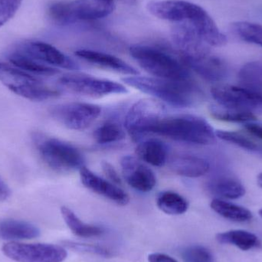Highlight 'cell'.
<instances>
[{
  "label": "cell",
  "instance_id": "cell-22",
  "mask_svg": "<svg viewBox=\"0 0 262 262\" xmlns=\"http://www.w3.org/2000/svg\"><path fill=\"white\" fill-rule=\"evenodd\" d=\"M207 189L211 194L223 199L236 200L246 194L243 185L231 177H220L207 183Z\"/></svg>",
  "mask_w": 262,
  "mask_h": 262
},
{
  "label": "cell",
  "instance_id": "cell-12",
  "mask_svg": "<svg viewBox=\"0 0 262 262\" xmlns=\"http://www.w3.org/2000/svg\"><path fill=\"white\" fill-rule=\"evenodd\" d=\"M147 9L157 18L175 23H187L191 26L198 24L207 13L201 6L184 0L151 2Z\"/></svg>",
  "mask_w": 262,
  "mask_h": 262
},
{
  "label": "cell",
  "instance_id": "cell-35",
  "mask_svg": "<svg viewBox=\"0 0 262 262\" xmlns=\"http://www.w3.org/2000/svg\"><path fill=\"white\" fill-rule=\"evenodd\" d=\"M245 128L249 134L262 140V124H258V123L256 124L253 122L246 123L245 124Z\"/></svg>",
  "mask_w": 262,
  "mask_h": 262
},
{
  "label": "cell",
  "instance_id": "cell-32",
  "mask_svg": "<svg viewBox=\"0 0 262 262\" xmlns=\"http://www.w3.org/2000/svg\"><path fill=\"white\" fill-rule=\"evenodd\" d=\"M64 246L83 253L91 254V255H98L104 258L112 257L113 253L109 249L102 246H94V245L83 244V243H74V242L67 241L64 243Z\"/></svg>",
  "mask_w": 262,
  "mask_h": 262
},
{
  "label": "cell",
  "instance_id": "cell-3",
  "mask_svg": "<svg viewBox=\"0 0 262 262\" xmlns=\"http://www.w3.org/2000/svg\"><path fill=\"white\" fill-rule=\"evenodd\" d=\"M130 53L142 69L156 78L175 81L191 80L190 70L184 63L163 49L136 45L131 46Z\"/></svg>",
  "mask_w": 262,
  "mask_h": 262
},
{
  "label": "cell",
  "instance_id": "cell-13",
  "mask_svg": "<svg viewBox=\"0 0 262 262\" xmlns=\"http://www.w3.org/2000/svg\"><path fill=\"white\" fill-rule=\"evenodd\" d=\"M101 113L100 106L90 103H66L50 109L51 115L55 121L73 130H85L96 121Z\"/></svg>",
  "mask_w": 262,
  "mask_h": 262
},
{
  "label": "cell",
  "instance_id": "cell-18",
  "mask_svg": "<svg viewBox=\"0 0 262 262\" xmlns=\"http://www.w3.org/2000/svg\"><path fill=\"white\" fill-rule=\"evenodd\" d=\"M170 169L177 175L189 178L203 177L209 172V162L196 156L180 154L172 157Z\"/></svg>",
  "mask_w": 262,
  "mask_h": 262
},
{
  "label": "cell",
  "instance_id": "cell-15",
  "mask_svg": "<svg viewBox=\"0 0 262 262\" xmlns=\"http://www.w3.org/2000/svg\"><path fill=\"white\" fill-rule=\"evenodd\" d=\"M123 176L127 184L141 192H150L157 184L152 169L132 156H125L121 160Z\"/></svg>",
  "mask_w": 262,
  "mask_h": 262
},
{
  "label": "cell",
  "instance_id": "cell-16",
  "mask_svg": "<svg viewBox=\"0 0 262 262\" xmlns=\"http://www.w3.org/2000/svg\"><path fill=\"white\" fill-rule=\"evenodd\" d=\"M79 172L81 183L92 192L120 206L128 204L130 202L129 195L118 185L101 178L85 166L81 168Z\"/></svg>",
  "mask_w": 262,
  "mask_h": 262
},
{
  "label": "cell",
  "instance_id": "cell-7",
  "mask_svg": "<svg viewBox=\"0 0 262 262\" xmlns=\"http://www.w3.org/2000/svg\"><path fill=\"white\" fill-rule=\"evenodd\" d=\"M0 81L15 95L30 101H46L60 95L58 91L47 87L30 74L1 61Z\"/></svg>",
  "mask_w": 262,
  "mask_h": 262
},
{
  "label": "cell",
  "instance_id": "cell-14",
  "mask_svg": "<svg viewBox=\"0 0 262 262\" xmlns=\"http://www.w3.org/2000/svg\"><path fill=\"white\" fill-rule=\"evenodd\" d=\"M16 49L45 64L69 70L79 69V66L73 60L48 43L42 41H25L20 44Z\"/></svg>",
  "mask_w": 262,
  "mask_h": 262
},
{
  "label": "cell",
  "instance_id": "cell-4",
  "mask_svg": "<svg viewBox=\"0 0 262 262\" xmlns=\"http://www.w3.org/2000/svg\"><path fill=\"white\" fill-rule=\"evenodd\" d=\"M179 50L185 66L204 79L219 81L226 76V63L212 54L208 45L201 38L194 37L187 40Z\"/></svg>",
  "mask_w": 262,
  "mask_h": 262
},
{
  "label": "cell",
  "instance_id": "cell-33",
  "mask_svg": "<svg viewBox=\"0 0 262 262\" xmlns=\"http://www.w3.org/2000/svg\"><path fill=\"white\" fill-rule=\"evenodd\" d=\"M23 0H0V27L16 13Z\"/></svg>",
  "mask_w": 262,
  "mask_h": 262
},
{
  "label": "cell",
  "instance_id": "cell-10",
  "mask_svg": "<svg viewBox=\"0 0 262 262\" xmlns=\"http://www.w3.org/2000/svg\"><path fill=\"white\" fill-rule=\"evenodd\" d=\"M3 254L16 262H62L68 256L67 251L56 245L17 242L6 243L2 248Z\"/></svg>",
  "mask_w": 262,
  "mask_h": 262
},
{
  "label": "cell",
  "instance_id": "cell-39",
  "mask_svg": "<svg viewBox=\"0 0 262 262\" xmlns=\"http://www.w3.org/2000/svg\"><path fill=\"white\" fill-rule=\"evenodd\" d=\"M259 215L260 216H261L262 218V209H261V210H259Z\"/></svg>",
  "mask_w": 262,
  "mask_h": 262
},
{
  "label": "cell",
  "instance_id": "cell-23",
  "mask_svg": "<svg viewBox=\"0 0 262 262\" xmlns=\"http://www.w3.org/2000/svg\"><path fill=\"white\" fill-rule=\"evenodd\" d=\"M61 215L68 227L75 235L81 238H95L104 235V228L95 225L87 224L81 221L76 214L66 206L61 208Z\"/></svg>",
  "mask_w": 262,
  "mask_h": 262
},
{
  "label": "cell",
  "instance_id": "cell-29",
  "mask_svg": "<svg viewBox=\"0 0 262 262\" xmlns=\"http://www.w3.org/2000/svg\"><path fill=\"white\" fill-rule=\"evenodd\" d=\"M232 32L240 38L262 47V26L249 21H237L232 25Z\"/></svg>",
  "mask_w": 262,
  "mask_h": 262
},
{
  "label": "cell",
  "instance_id": "cell-28",
  "mask_svg": "<svg viewBox=\"0 0 262 262\" xmlns=\"http://www.w3.org/2000/svg\"><path fill=\"white\" fill-rule=\"evenodd\" d=\"M210 113L213 118L219 121L233 123L253 122L256 119V116L252 112L237 110L223 106L212 105L210 107Z\"/></svg>",
  "mask_w": 262,
  "mask_h": 262
},
{
  "label": "cell",
  "instance_id": "cell-9",
  "mask_svg": "<svg viewBox=\"0 0 262 262\" xmlns=\"http://www.w3.org/2000/svg\"><path fill=\"white\" fill-rule=\"evenodd\" d=\"M58 84L72 93L90 98H102L111 95L127 94L125 86L116 81L96 78L84 74H69L58 79Z\"/></svg>",
  "mask_w": 262,
  "mask_h": 262
},
{
  "label": "cell",
  "instance_id": "cell-21",
  "mask_svg": "<svg viewBox=\"0 0 262 262\" xmlns=\"http://www.w3.org/2000/svg\"><path fill=\"white\" fill-rule=\"evenodd\" d=\"M8 59L12 66L29 74L32 73L34 75H42V76H52L59 72V71L55 68L39 62L31 57L28 56L23 52L17 50L16 49L9 52L8 55Z\"/></svg>",
  "mask_w": 262,
  "mask_h": 262
},
{
  "label": "cell",
  "instance_id": "cell-25",
  "mask_svg": "<svg viewBox=\"0 0 262 262\" xmlns=\"http://www.w3.org/2000/svg\"><path fill=\"white\" fill-rule=\"evenodd\" d=\"M210 206L217 214L231 221L246 223L250 221L253 217L251 211L246 208L220 199L212 200Z\"/></svg>",
  "mask_w": 262,
  "mask_h": 262
},
{
  "label": "cell",
  "instance_id": "cell-30",
  "mask_svg": "<svg viewBox=\"0 0 262 262\" xmlns=\"http://www.w3.org/2000/svg\"><path fill=\"white\" fill-rule=\"evenodd\" d=\"M215 135L220 140L228 143H232L235 146H239L246 150L252 152H261L262 147L259 143H256L255 140L250 137L245 136L241 133L233 132V131L217 130Z\"/></svg>",
  "mask_w": 262,
  "mask_h": 262
},
{
  "label": "cell",
  "instance_id": "cell-20",
  "mask_svg": "<svg viewBox=\"0 0 262 262\" xmlns=\"http://www.w3.org/2000/svg\"><path fill=\"white\" fill-rule=\"evenodd\" d=\"M36 226L21 220H6L0 222V238L4 240L31 239L39 236Z\"/></svg>",
  "mask_w": 262,
  "mask_h": 262
},
{
  "label": "cell",
  "instance_id": "cell-19",
  "mask_svg": "<svg viewBox=\"0 0 262 262\" xmlns=\"http://www.w3.org/2000/svg\"><path fill=\"white\" fill-rule=\"evenodd\" d=\"M136 154L142 161L161 167L167 162L169 149L161 140L151 139L140 143L136 148Z\"/></svg>",
  "mask_w": 262,
  "mask_h": 262
},
{
  "label": "cell",
  "instance_id": "cell-1",
  "mask_svg": "<svg viewBox=\"0 0 262 262\" xmlns=\"http://www.w3.org/2000/svg\"><path fill=\"white\" fill-rule=\"evenodd\" d=\"M122 81L130 87L176 107H192L202 98L201 91L191 80L175 81L134 75L125 77Z\"/></svg>",
  "mask_w": 262,
  "mask_h": 262
},
{
  "label": "cell",
  "instance_id": "cell-38",
  "mask_svg": "<svg viewBox=\"0 0 262 262\" xmlns=\"http://www.w3.org/2000/svg\"><path fill=\"white\" fill-rule=\"evenodd\" d=\"M257 181H258V184L259 185L260 187L262 188V172L258 176Z\"/></svg>",
  "mask_w": 262,
  "mask_h": 262
},
{
  "label": "cell",
  "instance_id": "cell-36",
  "mask_svg": "<svg viewBox=\"0 0 262 262\" xmlns=\"http://www.w3.org/2000/svg\"><path fill=\"white\" fill-rule=\"evenodd\" d=\"M149 262H178L169 255L163 253H152L148 256Z\"/></svg>",
  "mask_w": 262,
  "mask_h": 262
},
{
  "label": "cell",
  "instance_id": "cell-24",
  "mask_svg": "<svg viewBox=\"0 0 262 262\" xmlns=\"http://www.w3.org/2000/svg\"><path fill=\"white\" fill-rule=\"evenodd\" d=\"M216 240L221 244L231 245L243 251L252 250L260 246L259 239L255 234L241 229L219 233Z\"/></svg>",
  "mask_w": 262,
  "mask_h": 262
},
{
  "label": "cell",
  "instance_id": "cell-11",
  "mask_svg": "<svg viewBox=\"0 0 262 262\" xmlns=\"http://www.w3.org/2000/svg\"><path fill=\"white\" fill-rule=\"evenodd\" d=\"M212 98L219 105L255 114L262 113V92L229 84L214 86Z\"/></svg>",
  "mask_w": 262,
  "mask_h": 262
},
{
  "label": "cell",
  "instance_id": "cell-5",
  "mask_svg": "<svg viewBox=\"0 0 262 262\" xmlns=\"http://www.w3.org/2000/svg\"><path fill=\"white\" fill-rule=\"evenodd\" d=\"M40 157L48 166L58 172H72L84 166L81 151L71 143L41 134L32 136Z\"/></svg>",
  "mask_w": 262,
  "mask_h": 262
},
{
  "label": "cell",
  "instance_id": "cell-37",
  "mask_svg": "<svg viewBox=\"0 0 262 262\" xmlns=\"http://www.w3.org/2000/svg\"><path fill=\"white\" fill-rule=\"evenodd\" d=\"M11 195V190L6 183L0 178V202L6 201Z\"/></svg>",
  "mask_w": 262,
  "mask_h": 262
},
{
  "label": "cell",
  "instance_id": "cell-31",
  "mask_svg": "<svg viewBox=\"0 0 262 262\" xmlns=\"http://www.w3.org/2000/svg\"><path fill=\"white\" fill-rule=\"evenodd\" d=\"M181 255L184 262H215L212 252L203 246H188Z\"/></svg>",
  "mask_w": 262,
  "mask_h": 262
},
{
  "label": "cell",
  "instance_id": "cell-26",
  "mask_svg": "<svg viewBox=\"0 0 262 262\" xmlns=\"http://www.w3.org/2000/svg\"><path fill=\"white\" fill-rule=\"evenodd\" d=\"M157 206L167 215H179L184 214L189 209L187 200L177 192L163 191L157 197Z\"/></svg>",
  "mask_w": 262,
  "mask_h": 262
},
{
  "label": "cell",
  "instance_id": "cell-8",
  "mask_svg": "<svg viewBox=\"0 0 262 262\" xmlns=\"http://www.w3.org/2000/svg\"><path fill=\"white\" fill-rule=\"evenodd\" d=\"M166 109L159 100L145 98L137 101L129 109L124 127L134 141L150 133L151 129L166 117Z\"/></svg>",
  "mask_w": 262,
  "mask_h": 262
},
{
  "label": "cell",
  "instance_id": "cell-27",
  "mask_svg": "<svg viewBox=\"0 0 262 262\" xmlns=\"http://www.w3.org/2000/svg\"><path fill=\"white\" fill-rule=\"evenodd\" d=\"M93 137L98 144H111L124 140L125 138V130L116 121H108L94 131Z\"/></svg>",
  "mask_w": 262,
  "mask_h": 262
},
{
  "label": "cell",
  "instance_id": "cell-34",
  "mask_svg": "<svg viewBox=\"0 0 262 262\" xmlns=\"http://www.w3.org/2000/svg\"><path fill=\"white\" fill-rule=\"evenodd\" d=\"M101 166H102L103 171H104L106 177L109 179V180L112 183H115V184L118 185V186H120L122 183L119 174H118L116 169H115V167L110 163L103 161L102 163H101Z\"/></svg>",
  "mask_w": 262,
  "mask_h": 262
},
{
  "label": "cell",
  "instance_id": "cell-17",
  "mask_svg": "<svg viewBox=\"0 0 262 262\" xmlns=\"http://www.w3.org/2000/svg\"><path fill=\"white\" fill-rule=\"evenodd\" d=\"M75 55L90 64L106 70L129 76L139 75V72L135 68L121 58L109 54L89 49H80L75 52Z\"/></svg>",
  "mask_w": 262,
  "mask_h": 262
},
{
  "label": "cell",
  "instance_id": "cell-6",
  "mask_svg": "<svg viewBox=\"0 0 262 262\" xmlns=\"http://www.w3.org/2000/svg\"><path fill=\"white\" fill-rule=\"evenodd\" d=\"M115 8L114 0L57 2L49 6V15L58 24L69 25L104 18L114 12Z\"/></svg>",
  "mask_w": 262,
  "mask_h": 262
},
{
  "label": "cell",
  "instance_id": "cell-2",
  "mask_svg": "<svg viewBox=\"0 0 262 262\" xmlns=\"http://www.w3.org/2000/svg\"><path fill=\"white\" fill-rule=\"evenodd\" d=\"M149 134L200 146L213 144L217 137L204 118L191 115L166 116L151 129Z\"/></svg>",
  "mask_w": 262,
  "mask_h": 262
}]
</instances>
